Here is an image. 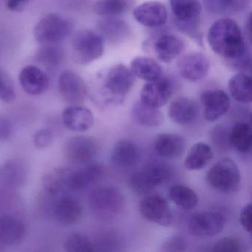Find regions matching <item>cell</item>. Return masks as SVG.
Instances as JSON below:
<instances>
[{"mask_svg":"<svg viewBox=\"0 0 252 252\" xmlns=\"http://www.w3.org/2000/svg\"><path fill=\"white\" fill-rule=\"evenodd\" d=\"M207 41L212 51L239 73L251 70V52L237 23L231 19L217 20L209 28Z\"/></svg>","mask_w":252,"mask_h":252,"instance_id":"6da1fadb","label":"cell"},{"mask_svg":"<svg viewBox=\"0 0 252 252\" xmlns=\"http://www.w3.org/2000/svg\"><path fill=\"white\" fill-rule=\"evenodd\" d=\"M169 3L178 30L196 43L203 45V36L200 30V0H169Z\"/></svg>","mask_w":252,"mask_h":252,"instance_id":"7a4b0ae2","label":"cell"},{"mask_svg":"<svg viewBox=\"0 0 252 252\" xmlns=\"http://www.w3.org/2000/svg\"><path fill=\"white\" fill-rule=\"evenodd\" d=\"M133 73L125 64H119L109 69L104 77L103 94L108 104H122L133 87Z\"/></svg>","mask_w":252,"mask_h":252,"instance_id":"3957f363","label":"cell"},{"mask_svg":"<svg viewBox=\"0 0 252 252\" xmlns=\"http://www.w3.org/2000/svg\"><path fill=\"white\" fill-rule=\"evenodd\" d=\"M71 47L75 62L86 65L102 57L104 51V37L101 33L94 31H80L73 36Z\"/></svg>","mask_w":252,"mask_h":252,"instance_id":"277c9868","label":"cell"},{"mask_svg":"<svg viewBox=\"0 0 252 252\" xmlns=\"http://www.w3.org/2000/svg\"><path fill=\"white\" fill-rule=\"evenodd\" d=\"M206 181L216 191L229 194L237 191L240 187L241 175L235 161L231 158H223L209 169Z\"/></svg>","mask_w":252,"mask_h":252,"instance_id":"5b68a950","label":"cell"},{"mask_svg":"<svg viewBox=\"0 0 252 252\" xmlns=\"http://www.w3.org/2000/svg\"><path fill=\"white\" fill-rule=\"evenodd\" d=\"M73 23L55 14L41 19L35 26L34 37L40 45H58L72 33Z\"/></svg>","mask_w":252,"mask_h":252,"instance_id":"8992f818","label":"cell"},{"mask_svg":"<svg viewBox=\"0 0 252 252\" xmlns=\"http://www.w3.org/2000/svg\"><path fill=\"white\" fill-rule=\"evenodd\" d=\"M89 200L93 210L104 217L117 215L125 205L123 194L113 186H101L93 190Z\"/></svg>","mask_w":252,"mask_h":252,"instance_id":"52a82bcc","label":"cell"},{"mask_svg":"<svg viewBox=\"0 0 252 252\" xmlns=\"http://www.w3.org/2000/svg\"><path fill=\"white\" fill-rule=\"evenodd\" d=\"M169 168L160 163H152L135 172L131 178L133 191L138 194L151 192L169 178Z\"/></svg>","mask_w":252,"mask_h":252,"instance_id":"ba28073f","label":"cell"},{"mask_svg":"<svg viewBox=\"0 0 252 252\" xmlns=\"http://www.w3.org/2000/svg\"><path fill=\"white\" fill-rule=\"evenodd\" d=\"M98 150V144L94 138L78 135L67 141L64 147V155L70 163L85 165L92 162Z\"/></svg>","mask_w":252,"mask_h":252,"instance_id":"9c48e42d","label":"cell"},{"mask_svg":"<svg viewBox=\"0 0 252 252\" xmlns=\"http://www.w3.org/2000/svg\"><path fill=\"white\" fill-rule=\"evenodd\" d=\"M139 210L143 218L147 220L161 226H168L173 220L170 206L162 196H147L140 203Z\"/></svg>","mask_w":252,"mask_h":252,"instance_id":"30bf717a","label":"cell"},{"mask_svg":"<svg viewBox=\"0 0 252 252\" xmlns=\"http://www.w3.org/2000/svg\"><path fill=\"white\" fill-rule=\"evenodd\" d=\"M225 217L216 212H195L190 217L189 229L194 236L212 237L219 234L225 226Z\"/></svg>","mask_w":252,"mask_h":252,"instance_id":"8fae6325","label":"cell"},{"mask_svg":"<svg viewBox=\"0 0 252 252\" xmlns=\"http://www.w3.org/2000/svg\"><path fill=\"white\" fill-rule=\"evenodd\" d=\"M58 90L63 99L71 105H80L88 96V87L82 77L72 70L60 75Z\"/></svg>","mask_w":252,"mask_h":252,"instance_id":"7c38bea8","label":"cell"},{"mask_svg":"<svg viewBox=\"0 0 252 252\" xmlns=\"http://www.w3.org/2000/svg\"><path fill=\"white\" fill-rule=\"evenodd\" d=\"M173 93V85L169 79L160 76L147 82L141 92V101L150 107L160 108L167 104Z\"/></svg>","mask_w":252,"mask_h":252,"instance_id":"4fadbf2b","label":"cell"},{"mask_svg":"<svg viewBox=\"0 0 252 252\" xmlns=\"http://www.w3.org/2000/svg\"><path fill=\"white\" fill-rule=\"evenodd\" d=\"M177 67L184 79L197 82L206 77L210 69V63L208 57L201 53H190L178 60Z\"/></svg>","mask_w":252,"mask_h":252,"instance_id":"5bb4252c","label":"cell"},{"mask_svg":"<svg viewBox=\"0 0 252 252\" xmlns=\"http://www.w3.org/2000/svg\"><path fill=\"white\" fill-rule=\"evenodd\" d=\"M204 117L208 122L218 121L225 116L231 107L229 96L222 90H209L201 95Z\"/></svg>","mask_w":252,"mask_h":252,"instance_id":"9a60e30c","label":"cell"},{"mask_svg":"<svg viewBox=\"0 0 252 252\" xmlns=\"http://www.w3.org/2000/svg\"><path fill=\"white\" fill-rule=\"evenodd\" d=\"M51 211L56 220L64 225L76 223L82 216V207L79 200L67 194L55 198Z\"/></svg>","mask_w":252,"mask_h":252,"instance_id":"2e32d148","label":"cell"},{"mask_svg":"<svg viewBox=\"0 0 252 252\" xmlns=\"http://www.w3.org/2000/svg\"><path fill=\"white\" fill-rule=\"evenodd\" d=\"M29 174V166L22 159H8L0 163V184L5 187H23L28 181Z\"/></svg>","mask_w":252,"mask_h":252,"instance_id":"e0dca14e","label":"cell"},{"mask_svg":"<svg viewBox=\"0 0 252 252\" xmlns=\"http://www.w3.org/2000/svg\"><path fill=\"white\" fill-rule=\"evenodd\" d=\"M133 17L140 24L147 28L163 26L167 21L166 7L158 1H149L138 5L133 11Z\"/></svg>","mask_w":252,"mask_h":252,"instance_id":"ac0fdd59","label":"cell"},{"mask_svg":"<svg viewBox=\"0 0 252 252\" xmlns=\"http://www.w3.org/2000/svg\"><path fill=\"white\" fill-rule=\"evenodd\" d=\"M23 91L31 95H39L45 93L49 86L48 76L39 67L28 65L20 71L19 76Z\"/></svg>","mask_w":252,"mask_h":252,"instance_id":"d6986e66","label":"cell"},{"mask_svg":"<svg viewBox=\"0 0 252 252\" xmlns=\"http://www.w3.org/2000/svg\"><path fill=\"white\" fill-rule=\"evenodd\" d=\"M64 126L73 132H85L92 127L94 116L88 107L81 105H70L63 113Z\"/></svg>","mask_w":252,"mask_h":252,"instance_id":"ffe728a7","label":"cell"},{"mask_svg":"<svg viewBox=\"0 0 252 252\" xmlns=\"http://www.w3.org/2000/svg\"><path fill=\"white\" fill-rule=\"evenodd\" d=\"M26 227L20 218L11 215L0 216V243L17 246L24 240Z\"/></svg>","mask_w":252,"mask_h":252,"instance_id":"44dd1931","label":"cell"},{"mask_svg":"<svg viewBox=\"0 0 252 252\" xmlns=\"http://www.w3.org/2000/svg\"><path fill=\"white\" fill-rule=\"evenodd\" d=\"M103 172L104 167L98 163H88L77 170L71 171L69 176L70 191H84L99 180Z\"/></svg>","mask_w":252,"mask_h":252,"instance_id":"7402d4cb","label":"cell"},{"mask_svg":"<svg viewBox=\"0 0 252 252\" xmlns=\"http://www.w3.org/2000/svg\"><path fill=\"white\" fill-rule=\"evenodd\" d=\"M199 107L197 102L187 97H179L174 100L168 109L169 119L180 125H188L197 119Z\"/></svg>","mask_w":252,"mask_h":252,"instance_id":"603a6c76","label":"cell"},{"mask_svg":"<svg viewBox=\"0 0 252 252\" xmlns=\"http://www.w3.org/2000/svg\"><path fill=\"white\" fill-rule=\"evenodd\" d=\"M141 153L135 143L129 140H121L116 143L111 153V161L118 167L131 168L138 164Z\"/></svg>","mask_w":252,"mask_h":252,"instance_id":"cb8c5ba5","label":"cell"},{"mask_svg":"<svg viewBox=\"0 0 252 252\" xmlns=\"http://www.w3.org/2000/svg\"><path fill=\"white\" fill-rule=\"evenodd\" d=\"M155 150L160 157L176 159L184 154L186 150V140L178 134L162 133L156 137Z\"/></svg>","mask_w":252,"mask_h":252,"instance_id":"d4e9b609","label":"cell"},{"mask_svg":"<svg viewBox=\"0 0 252 252\" xmlns=\"http://www.w3.org/2000/svg\"><path fill=\"white\" fill-rule=\"evenodd\" d=\"M71 171L66 168H59L44 175L42 185L44 189L51 198H57L67 194L70 191L69 176Z\"/></svg>","mask_w":252,"mask_h":252,"instance_id":"484cf974","label":"cell"},{"mask_svg":"<svg viewBox=\"0 0 252 252\" xmlns=\"http://www.w3.org/2000/svg\"><path fill=\"white\" fill-rule=\"evenodd\" d=\"M185 49L184 41L175 35L164 34L159 37L154 45L156 57L162 63H170Z\"/></svg>","mask_w":252,"mask_h":252,"instance_id":"4316f807","label":"cell"},{"mask_svg":"<svg viewBox=\"0 0 252 252\" xmlns=\"http://www.w3.org/2000/svg\"><path fill=\"white\" fill-rule=\"evenodd\" d=\"M131 116L135 124L144 127H158L164 121L163 114L158 108L150 107L141 101H137L132 106Z\"/></svg>","mask_w":252,"mask_h":252,"instance_id":"83f0119b","label":"cell"},{"mask_svg":"<svg viewBox=\"0 0 252 252\" xmlns=\"http://www.w3.org/2000/svg\"><path fill=\"white\" fill-rule=\"evenodd\" d=\"M213 157V152L209 144L196 143L189 151L184 160V166L189 170H200L212 161Z\"/></svg>","mask_w":252,"mask_h":252,"instance_id":"f1b7e54d","label":"cell"},{"mask_svg":"<svg viewBox=\"0 0 252 252\" xmlns=\"http://www.w3.org/2000/svg\"><path fill=\"white\" fill-rule=\"evenodd\" d=\"M130 70L134 76L147 82L156 80L162 76L160 64L150 57L134 58L131 62Z\"/></svg>","mask_w":252,"mask_h":252,"instance_id":"f546056e","label":"cell"},{"mask_svg":"<svg viewBox=\"0 0 252 252\" xmlns=\"http://www.w3.org/2000/svg\"><path fill=\"white\" fill-rule=\"evenodd\" d=\"M252 80L250 75L238 73L228 81V89L234 100L243 104L252 101Z\"/></svg>","mask_w":252,"mask_h":252,"instance_id":"4dcf8cb0","label":"cell"},{"mask_svg":"<svg viewBox=\"0 0 252 252\" xmlns=\"http://www.w3.org/2000/svg\"><path fill=\"white\" fill-rule=\"evenodd\" d=\"M229 142L239 153L243 154L250 153L252 146L250 125L245 122L236 124L230 132Z\"/></svg>","mask_w":252,"mask_h":252,"instance_id":"1f68e13d","label":"cell"},{"mask_svg":"<svg viewBox=\"0 0 252 252\" xmlns=\"http://www.w3.org/2000/svg\"><path fill=\"white\" fill-rule=\"evenodd\" d=\"M170 200L184 210H192L198 204L197 193L189 187L182 184L172 186L169 191Z\"/></svg>","mask_w":252,"mask_h":252,"instance_id":"d6a6232c","label":"cell"},{"mask_svg":"<svg viewBox=\"0 0 252 252\" xmlns=\"http://www.w3.org/2000/svg\"><path fill=\"white\" fill-rule=\"evenodd\" d=\"M101 35L110 42H120L129 36V26L125 22L113 18H107L98 24Z\"/></svg>","mask_w":252,"mask_h":252,"instance_id":"836d02e7","label":"cell"},{"mask_svg":"<svg viewBox=\"0 0 252 252\" xmlns=\"http://www.w3.org/2000/svg\"><path fill=\"white\" fill-rule=\"evenodd\" d=\"M206 9L215 14H237L249 6L250 0H203Z\"/></svg>","mask_w":252,"mask_h":252,"instance_id":"e575fe53","label":"cell"},{"mask_svg":"<svg viewBox=\"0 0 252 252\" xmlns=\"http://www.w3.org/2000/svg\"><path fill=\"white\" fill-rule=\"evenodd\" d=\"M133 0H98L94 6V12L102 17H113L126 12Z\"/></svg>","mask_w":252,"mask_h":252,"instance_id":"d590c367","label":"cell"},{"mask_svg":"<svg viewBox=\"0 0 252 252\" xmlns=\"http://www.w3.org/2000/svg\"><path fill=\"white\" fill-rule=\"evenodd\" d=\"M36 61L48 70L57 68L63 61V50L57 45H42L36 54Z\"/></svg>","mask_w":252,"mask_h":252,"instance_id":"8d00e7d4","label":"cell"},{"mask_svg":"<svg viewBox=\"0 0 252 252\" xmlns=\"http://www.w3.org/2000/svg\"><path fill=\"white\" fill-rule=\"evenodd\" d=\"M64 250L68 252H92L95 251L94 242L85 234L75 232L69 235L64 243Z\"/></svg>","mask_w":252,"mask_h":252,"instance_id":"74e56055","label":"cell"},{"mask_svg":"<svg viewBox=\"0 0 252 252\" xmlns=\"http://www.w3.org/2000/svg\"><path fill=\"white\" fill-rule=\"evenodd\" d=\"M16 98L14 85L8 73L0 70V100L5 102H11Z\"/></svg>","mask_w":252,"mask_h":252,"instance_id":"f35d334b","label":"cell"},{"mask_svg":"<svg viewBox=\"0 0 252 252\" xmlns=\"http://www.w3.org/2000/svg\"><path fill=\"white\" fill-rule=\"evenodd\" d=\"M243 246L237 239L224 237L214 243L211 251L215 252H240Z\"/></svg>","mask_w":252,"mask_h":252,"instance_id":"ab89813d","label":"cell"},{"mask_svg":"<svg viewBox=\"0 0 252 252\" xmlns=\"http://www.w3.org/2000/svg\"><path fill=\"white\" fill-rule=\"evenodd\" d=\"M188 249V242L181 236H172L163 242L162 251L166 252H183Z\"/></svg>","mask_w":252,"mask_h":252,"instance_id":"60d3db41","label":"cell"},{"mask_svg":"<svg viewBox=\"0 0 252 252\" xmlns=\"http://www.w3.org/2000/svg\"><path fill=\"white\" fill-rule=\"evenodd\" d=\"M33 142L36 148H48L53 142V135L48 129H39L33 136Z\"/></svg>","mask_w":252,"mask_h":252,"instance_id":"b9f144b4","label":"cell"},{"mask_svg":"<svg viewBox=\"0 0 252 252\" xmlns=\"http://www.w3.org/2000/svg\"><path fill=\"white\" fill-rule=\"evenodd\" d=\"M14 126L12 122L6 116L0 115V141L9 139L13 135Z\"/></svg>","mask_w":252,"mask_h":252,"instance_id":"7bdbcfd3","label":"cell"},{"mask_svg":"<svg viewBox=\"0 0 252 252\" xmlns=\"http://www.w3.org/2000/svg\"><path fill=\"white\" fill-rule=\"evenodd\" d=\"M252 205L251 203H249L243 208L240 215V224L243 228L249 233L252 232Z\"/></svg>","mask_w":252,"mask_h":252,"instance_id":"ee69618b","label":"cell"},{"mask_svg":"<svg viewBox=\"0 0 252 252\" xmlns=\"http://www.w3.org/2000/svg\"><path fill=\"white\" fill-rule=\"evenodd\" d=\"M5 5L10 11L20 12L27 7L31 0H5Z\"/></svg>","mask_w":252,"mask_h":252,"instance_id":"f6af8a7d","label":"cell"}]
</instances>
